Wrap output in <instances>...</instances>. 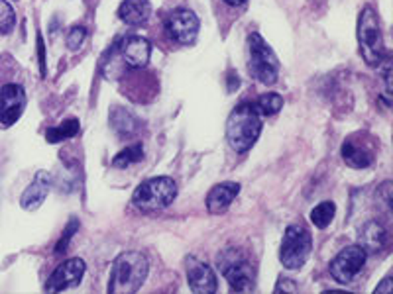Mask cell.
I'll use <instances>...</instances> for the list:
<instances>
[{"label": "cell", "instance_id": "obj_13", "mask_svg": "<svg viewBox=\"0 0 393 294\" xmlns=\"http://www.w3.org/2000/svg\"><path fill=\"white\" fill-rule=\"evenodd\" d=\"M51 184H53V177H51V173H48V171H38L36 177H34L32 183L28 184V189L22 192V199H20L22 208L28 210V212L38 210V208L46 202V199H48Z\"/></svg>", "mask_w": 393, "mask_h": 294}, {"label": "cell", "instance_id": "obj_24", "mask_svg": "<svg viewBox=\"0 0 393 294\" xmlns=\"http://www.w3.org/2000/svg\"><path fill=\"white\" fill-rule=\"evenodd\" d=\"M16 26V12L10 6V2L0 0V33H10Z\"/></svg>", "mask_w": 393, "mask_h": 294}, {"label": "cell", "instance_id": "obj_16", "mask_svg": "<svg viewBox=\"0 0 393 294\" xmlns=\"http://www.w3.org/2000/svg\"><path fill=\"white\" fill-rule=\"evenodd\" d=\"M238 192H240V184L233 183V181H226V183L213 187L209 194H207V210L210 214H223L233 204L234 199L238 196Z\"/></svg>", "mask_w": 393, "mask_h": 294}, {"label": "cell", "instance_id": "obj_21", "mask_svg": "<svg viewBox=\"0 0 393 294\" xmlns=\"http://www.w3.org/2000/svg\"><path fill=\"white\" fill-rule=\"evenodd\" d=\"M335 216H337V206H335V202L325 200V202L317 204V206L311 210V222H313L315 228L325 230V228H329L330 222L335 220Z\"/></svg>", "mask_w": 393, "mask_h": 294}, {"label": "cell", "instance_id": "obj_19", "mask_svg": "<svg viewBox=\"0 0 393 294\" xmlns=\"http://www.w3.org/2000/svg\"><path fill=\"white\" fill-rule=\"evenodd\" d=\"M111 126L118 135H132L136 134L138 127H140V122L138 118L128 112L126 108H114L111 112Z\"/></svg>", "mask_w": 393, "mask_h": 294}, {"label": "cell", "instance_id": "obj_26", "mask_svg": "<svg viewBox=\"0 0 393 294\" xmlns=\"http://www.w3.org/2000/svg\"><path fill=\"white\" fill-rule=\"evenodd\" d=\"M79 230V222L73 218L71 222L67 224V228H65V233L63 238L57 241V247H56V253H63L65 249H67V246H69V241H71V238L75 236V231Z\"/></svg>", "mask_w": 393, "mask_h": 294}, {"label": "cell", "instance_id": "obj_27", "mask_svg": "<svg viewBox=\"0 0 393 294\" xmlns=\"http://www.w3.org/2000/svg\"><path fill=\"white\" fill-rule=\"evenodd\" d=\"M299 285L295 280H289V278H280L277 285H275V293H297Z\"/></svg>", "mask_w": 393, "mask_h": 294}, {"label": "cell", "instance_id": "obj_10", "mask_svg": "<svg viewBox=\"0 0 393 294\" xmlns=\"http://www.w3.org/2000/svg\"><path fill=\"white\" fill-rule=\"evenodd\" d=\"M85 271H87V265L83 259H79V257L67 259L61 265H57V269L51 273V277L46 283V290L48 293H61L67 288L79 286L85 277Z\"/></svg>", "mask_w": 393, "mask_h": 294}, {"label": "cell", "instance_id": "obj_23", "mask_svg": "<svg viewBox=\"0 0 393 294\" xmlns=\"http://www.w3.org/2000/svg\"><path fill=\"white\" fill-rule=\"evenodd\" d=\"M144 157V149H142V145L136 143V145H130L126 149H122L116 157L113 159V167L116 169H126L130 165H134L138 161H142Z\"/></svg>", "mask_w": 393, "mask_h": 294}, {"label": "cell", "instance_id": "obj_9", "mask_svg": "<svg viewBox=\"0 0 393 294\" xmlns=\"http://www.w3.org/2000/svg\"><path fill=\"white\" fill-rule=\"evenodd\" d=\"M199 18L189 9L171 10L165 18V32L169 40L177 41L181 46H191L199 36Z\"/></svg>", "mask_w": 393, "mask_h": 294}, {"label": "cell", "instance_id": "obj_29", "mask_svg": "<svg viewBox=\"0 0 393 294\" xmlns=\"http://www.w3.org/2000/svg\"><path fill=\"white\" fill-rule=\"evenodd\" d=\"M376 293H393V286H392V278L385 277L384 283H379V285L376 286Z\"/></svg>", "mask_w": 393, "mask_h": 294}, {"label": "cell", "instance_id": "obj_4", "mask_svg": "<svg viewBox=\"0 0 393 294\" xmlns=\"http://www.w3.org/2000/svg\"><path fill=\"white\" fill-rule=\"evenodd\" d=\"M177 196V184L171 177H153L138 187L132 194V202L138 210L152 214L168 208Z\"/></svg>", "mask_w": 393, "mask_h": 294}, {"label": "cell", "instance_id": "obj_30", "mask_svg": "<svg viewBox=\"0 0 393 294\" xmlns=\"http://www.w3.org/2000/svg\"><path fill=\"white\" fill-rule=\"evenodd\" d=\"M223 2H226V4H230V6H240V4H244V2H248V0H223Z\"/></svg>", "mask_w": 393, "mask_h": 294}, {"label": "cell", "instance_id": "obj_15", "mask_svg": "<svg viewBox=\"0 0 393 294\" xmlns=\"http://www.w3.org/2000/svg\"><path fill=\"white\" fill-rule=\"evenodd\" d=\"M358 246L366 255L382 253L387 246V230L377 220H369L358 230Z\"/></svg>", "mask_w": 393, "mask_h": 294}, {"label": "cell", "instance_id": "obj_28", "mask_svg": "<svg viewBox=\"0 0 393 294\" xmlns=\"http://www.w3.org/2000/svg\"><path fill=\"white\" fill-rule=\"evenodd\" d=\"M38 56H40L41 77H46V48H44V40H41V33H38Z\"/></svg>", "mask_w": 393, "mask_h": 294}, {"label": "cell", "instance_id": "obj_2", "mask_svg": "<svg viewBox=\"0 0 393 294\" xmlns=\"http://www.w3.org/2000/svg\"><path fill=\"white\" fill-rule=\"evenodd\" d=\"M148 259L138 251H124L113 263L108 293H138L148 277Z\"/></svg>", "mask_w": 393, "mask_h": 294}, {"label": "cell", "instance_id": "obj_7", "mask_svg": "<svg viewBox=\"0 0 393 294\" xmlns=\"http://www.w3.org/2000/svg\"><path fill=\"white\" fill-rule=\"evenodd\" d=\"M313 249V239L311 233L303 226H289L283 236L280 249L281 265L289 271L301 269L309 259Z\"/></svg>", "mask_w": 393, "mask_h": 294}, {"label": "cell", "instance_id": "obj_6", "mask_svg": "<svg viewBox=\"0 0 393 294\" xmlns=\"http://www.w3.org/2000/svg\"><path fill=\"white\" fill-rule=\"evenodd\" d=\"M218 269L223 271L226 283L236 293H250L254 288V269L250 265L248 257L234 249L226 247L225 251L218 253Z\"/></svg>", "mask_w": 393, "mask_h": 294}, {"label": "cell", "instance_id": "obj_18", "mask_svg": "<svg viewBox=\"0 0 393 294\" xmlns=\"http://www.w3.org/2000/svg\"><path fill=\"white\" fill-rule=\"evenodd\" d=\"M342 159L346 161V165L352 169H366L374 163V155L368 152L366 147H362L352 140H348L342 145Z\"/></svg>", "mask_w": 393, "mask_h": 294}, {"label": "cell", "instance_id": "obj_3", "mask_svg": "<svg viewBox=\"0 0 393 294\" xmlns=\"http://www.w3.org/2000/svg\"><path fill=\"white\" fill-rule=\"evenodd\" d=\"M358 46L364 61L369 67H379L385 57V43L379 18L372 6H364L358 18Z\"/></svg>", "mask_w": 393, "mask_h": 294}, {"label": "cell", "instance_id": "obj_5", "mask_svg": "<svg viewBox=\"0 0 393 294\" xmlns=\"http://www.w3.org/2000/svg\"><path fill=\"white\" fill-rule=\"evenodd\" d=\"M248 71L265 87L275 85L280 77V59L260 33L248 36Z\"/></svg>", "mask_w": 393, "mask_h": 294}, {"label": "cell", "instance_id": "obj_22", "mask_svg": "<svg viewBox=\"0 0 393 294\" xmlns=\"http://www.w3.org/2000/svg\"><path fill=\"white\" fill-rule=\"evenodd\" d=\"M256 110L260 112V116H273L283 108V98L275 93H267V95H262L257 98L256 103Z\"/></svg>", "mask_w": 393, "mask_h": 294}, {"label": "cell", "instance_id": "obj_17", "mask_svg": "<svg viewBox=\"0 0 393 294\" xmlns=\"http://www.w3.org/2000/svg\"><path fill=\"white\" fill-rule=\"evenodd\" d=\"M152 14L150 0H124L118 9V18L130 26H142Z\"/></svg>", "mask_w": 393, "mask_h": 294}, {"label": "cell", "instance_id": "obj_12", "mask_svg": "<svg viewBox=\"0 0 393 294\" xmlns=\"http://www.w3.org/2000/svg\"><path fill=\"white\" fill-rule=\"evenodd\" d=\"M26 108V93L20 85H4L0 90V120L4 126L16 124Z\"/></svg>", "mask_w": 393, "mask_h": 294}, {"label": "cell", "instance_id": "obj_11", "mask_svg": "<svg viewBox=\"0 0 393 294\" xmlns=\"http://www.w3.org/2000/svg\"><path fill=\"white\" fill-rule=\"evenodd\" d=\"M185 269H187V283H189V288L193 293H217V275L207 263L199 261L197 257H187L185 259Z\"/></svg>", "mask_w": 393, "mask_h": 294}, {"label": "cell", "instance_id": "obj_14", "mask_svg": "<svg viewBox=\"0 0 393 294\" xmlns=\"http://www.w3.org/2000/svg\"><path fill=\"white\" fill-rule=\"evenodd\" d=\"M121 57L124 63L132 69H142L150 63L152 57V43L140 38V36H130L121 43Z\"/></svg>", "mask_w": 393, "mask_h": 294}, {"label": "cell", "instance_id": "obj_8", "mask_svg": "<svg viewBox=\"0 0 393 294\" xmlns=\"http://www.w3.org/2000/svg\"><path fill=\"white\" fill-rule=\"evenodd\" d=\"M368 255L360 246H348L344 249H340L337 257L330 261V277L335 278L340 285H348L352 283L354 278L360 275V271L366 265Z\"/></svg>", "mask_w": 393, "mask_h": 294}, {"label": "cell", "instance_id": "obj_25", "mask_svg": "<svg viewBox=\"0 0 393 294\" xmlns=\"http://www.w3.org/2000/svg\"><path fill=\"white\" fill-rule=\"evenodd\" d=\"M85 36H87V30H85L83 26H73L71 32L67 33V40H65V46H67V49H71V51H77V49L83 46V41H85Z\"/></svg>", "mask_w": 393, "mask_h": 294}, {"label": "cell", "instance_id": "obj_1", "mask_svg": "<svg viewBox=\"0 0 393 294\" xmlns=\"http://www.w3.org/2000/svg\"><path fill=\"white\" fill-rule=\"evenodd\" d=\"M262 134V116L252 103L238 104L226 122V140L236 153H246L254 147Z\"/></svg>", "mask_w": 393, "mask_h": 294}, {"label": "cell", "instance_id": "obj_20", "mask_svg": "<svg viewBox=\"0 0 393 294\" xmlns=\"http://www.w3.org/2000/svg\"><path fill=\"white\" fill-rule=\"evenodd\" d=\"M81 124L77 118H67L63 120V124H59V126L49 127L48 132H46V140L49 143H59L65 142V140H71L75 135L79 134Z\"/></svg>", "mask_w": 393, "mask_h": 294}]
</instances>
